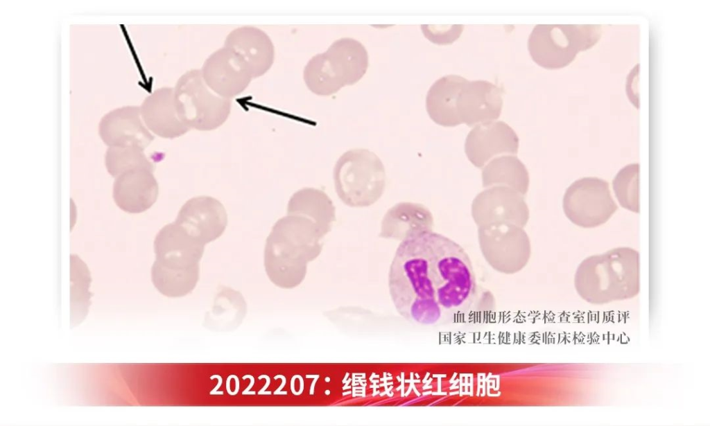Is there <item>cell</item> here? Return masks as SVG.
<instances>
[{
    "label": "cell",
    "mask_w": 710,
    "mask_h": 426,
    "mask_svg": "<svg viewBox=\"0 0 710 426\" xmlns=\"http://www.w3.org/2000/svg\"><path fill=\"white\" fill-rule=\"evenodd\" d=\"M467 254L453 240L433 231L403 240L391 263L388 287L399 314L415 324H441L448 317L437 298Z\"/></svg>",
    "instance_id": "1"
},
{
    "label": "cell",
    "mask_w": 710,
    "mask_h": 426,
    "mask_svg": "<svg viewBox=\"0 0 710 426\" xmlns=\"http://www.w3.org/2000/svg\"><path fill=\"white\" fill-rule=\"evenodd\" d=\"M324 236L305 216L287 215L279 219L264 249V267L270 281L285 289L299 285L305 278L308 263L320 254Z\"/></svg>",
    "instance_id": "2"
},
{
    "label": "cell",
    "mask_w": 710,
    "mask_h": 426,
    "mask_svg": "<svg viewBox=\"0 0 710 426\" xmlns=\"http://www.w3.org/2000/svg\"><path fill=\"white\" fill-rule=\"evenodd\" d=\"M578 294L592 304L634 297L639 292V256L629 247L611 249L585 259L574 280Z\"/></svg>",
    "instance_id": "3"
},
{
    "label": "cell",
    "mask_w": 710,
    "mask_h": 426,
    "mask_svg": "<svg viewBox=\"0 0 710 426\" xmlns=\"http://www.w3.org/2000/svg\"><path fill=\"white\" fill-rule=\"evenodd\" d=\"M368 64L367 52L360 42L340 38L308 62L304 69V82L313 94L330 96L360 80Z\"/></svg>",
    "instance_id": "4"
},
{
    "label": "cell",
    "mask_w": 710,
    "mask_h": 426,
    "mask_svg": "<svg viewBox=\"0 0 710 426\" xmlns=\"http://www.w3.org/2000/svg\"><path fill=\"white\" fill-rule=\"evenodd\" d=\"M333 177L337 195L350 207L372 205L386 188L383 162L367 149H352L344 152L335 164Z\"/></svg>",
    "instance_id": "5"
},
{
    "label": "cell",
    "mask_w": 710,
    "mask_h": 426,
    "mask_svg": "<svg viewBox=\"0 0 710 426\" xmlns=\"http://www.w3.org/2000/svg\"><path fill=\"white\" fill-rule=\"evenodd\" d=\"M599 26L537 25L528 41L532 60L554 69L568 65L580 51L587 50L600 37Z\"/></svg>",
    "instance_id": "6"
},
{
    "label": "cell",
    "mask_w": 710,
    "mask_h": 426,
    "mask_svg": "<svg viewBox=\"0 0 710 426\" xmlns=\"http://www.w3.org/2000/svg\"><path fill=\"white\" fill-rule=\"evenodd\" d=\"M174 89L175 106L182 121L191 129H216L227 118L230 99L214 92L205 83L200 70H190L178 80Z\"/></svg>",
    "instance_id": "7"
},
{
    "label": "cell",
    "mask_w": 710,
    "mask_h": 426,
    "mask_svg": "<svg viewBox=\"0 0 710 426\" xmlns=\"http://www.w3.org/2000/svg\"><path fill=\"white\" fill-rule=\"evenodd\" d=\"M478 238L485 260L500 273H517L528 263L530 242L522 227L505 222L481 226Z\"/></svg>",
    "instance_id": "8"
},
{
    "label": "cell",
    "mask_w": 710,
    "mask_h": 426,
    "mask_svg": "<svg viewBox=\"0 0 710 426\" xmlns=\"http://www.w3.org/2000/svg\"><path fill=\"white\" fill-rule=\"evenodd\" d=\"M562 206L573 224L594 227L607 222L617 209L608 183L597 177H584L566 190Z\"/></svg>",
    "instance_id": "9"
},
{
    "label": "cell",
    "mask_w": 710,
    "mask_h": 426,
    "mask_svg": "<svg viewBox=\"0 0 710 426\" xmlns=\"http://www.w3.org/2000/svg\"><path fill=\"white\" fill-rule=\"evenodd\" d=\"M471 215L478 227L505 222L523 228L529 219V210L525 195L508 186H495L475 197Z\"/></svg>",
    "instance_id": "10"
},
{
    "label": "cell",
    "mask_w": 710,
    "mask_h": 426,
    "mask_svg": "<svg viewBox=\"0 0 710 426\" xmlns=\"http://www.w3.org/2000/svg\"><path fill=\"white\" fill-rule=\"evenodd\" d=\"M204 249L205 245L173 222L164 226L156 236L154 263L172 271L200 269Z\"/></svg>",
    "instance_id": "11"
},
{
    "label": "cell",
    "mask_w": 710,
    "mask_h": 426,
    "mask_svg": "<svg viewBox=\"0 0 710 426\" xmlns=\"http://www.w3.org/2000/svg\"><path fill=\"white\" fill-rule=\"evenodd\" d=\"M519 138L505 122H489L475 125L467 134L465 152L469 161L482 169L499 155H516Z\"/></svg>",
    "instance_id": "12"
},
{
    "label": "cell",
    "mask_w": 710,
    "mask_h": 426,
    "mask_svg": "<svg viewBox=\"0 0 710 426\" xmlns=\"http://www.w3.org/2000/svg\"><path fill=\"white\" fill-rule=\"evenodd\" d=\"M174 222L205 245L223 233L227 224V215L218 199L198 196L184 204Z\"/></svg>",
    "instance_id": "13"
},
{
    "label": "cell",
    "mask_w": 710,
    "mask_h": 426,
    "mask_svg": "<svg viewBox=\"0 0 710 426\" xmlns=\"http://www.w3.org/2000/svg\"><path fill=\"white\" fill-rule=\"evenodd\" d=\"M224 47L232 53L252 78L266 73L274 61L272 41L257 28L245 26L234 30L227 37Z\"/></svg>",
    "instance_id": "14"
},
{
    "label": "cell",
    "mask_w": 710,
    "mask_h": 426,
    "mask_svg": "<svg viewBox=\"0 0 710 426\" xmlns=\"http://www.w3.org/2000/svg\"><path fill=\"white\" fill-rule=\"evenodd\" d=\"M99 135L109 147L132 145L144 150L154 140L137 106L123 107L105 114L99 124Z\"/></svg>",
    "instance_id": "15"
},
{
    "label": "cell",
    "mask_w": 710,
    "mask_h": 426,
    "mask_svg": "<svg viewBox=\"0 0 710 426\" xmlns=\"http://www.w3.org/2000/svg\"><path fill=\"white\" fill-rule=\"evenodd\" d=\"M200 71L207 85L216 94L227 99L242 93L252 78L225 47L213 53Z\"/></svg>",
    "instance_id": "16"
},
{
    "label": "cell",
    "mask_w": 710,
    "mask_h": 426,
    "mask_svg": "<svg viewBox=\"0 0 710 426\" xmlns=\"http://www.w3.org/2000/svg\"><path fill=\"white\" fill-rule=\"evenodd\" d=\"M503 105L501 89L486 80L468 81L458 100L461 123L469 127L497 119Z\"/></svg>",
    "instance_id": "17"
},
{
    "label": "cell",
    "mask_w": 710,
    "mask_h": 426,
    "mask_svg": "<svg viewBox=\"0 0 710 426\" xmlns=\"http://www.w3.org/2000/svg\"><path fill=\"white\" fill-rule=\"evenodd\" d=\"M153 170L137 168L115 178L113 197L116 205L125 212L139 213L150 208L159 193Z\"/></svg>",
    "instance_id": "18"
},
{
    "label": "cell",
    "mask_w": 710,
    "mask_h": 426,
    "mask_svg": "<svg viewBox=\"0 0 710 426\" xmlns=\"http://www.w3.org/2000/svg\"><path fill=\"white\" fill-rule=\"evenodd\" d=\"M140 112L148 129L160 137L176 138L190 130L178 112L173 87L155 90L144 100Z\"/></svg>",
    "instance_id": "19"
},
{
    "label": "cell",
    "mask_w": 710,
    "mask_h": 426,
    "mask_svg": "<svg viewBox=\"0 0 710 426\" xmlns=\"http://www.w3.org/2000/svg\"><path fill=\"white\" fill-rule=\"evenodd\" d=\"M433 218L424 205L415 202H399L385 214L379 237L406 240L423 233L433 231Z\"/></svg>",
    "instance_id": "20"
},
{
    "label": "cell",
    "mask_w": 710,
    "mask_h": 426,
    "mask_svg": "<svg viewBox=\"0 0 710 426\" xmlns=\"http://www.w3.org/2000/svg\"><path fill=\"white\" fill-rule=\"evenodd\" d=\"M467 80L456 75L444 76L435 82L426 98V108L430 118L437 124L453 127L461 124L458 100Z\"/></svg>",
    "instance_id": "21"
},
{
    "label": "cell",
    "mask_w": 710,
    "mask_h": 426,
    "mask_svg": "<svg viewBox=\"0 0 710 426\" xmlns=\"http://www.w3.org/2000/svg\"><path fill=\"white\" fill-rule=\"evenodd\" d=\"M287 215L309 218L324 236L331 231L336 220L333 202L323 190L315 188H303L293 193L288 203Z\"/></svg>",
    "instance_id": "22"
},
{
    "label": "cell",
    "mask_w": 710,
    "mask_h": 426,
    "mask_svg": "<svg viewBox=\"0 0 710 426\" xmlns=\"http://www.w3.org/2000/svg\"><path fill=\"white\" fill-rule=\"evenodd\" d=\"M482 184L485 188L508 186L526 195L529 187L528 172L516 155H501L482 168Z\"/></svg>",
    "instance_id": "23"
},
{
    "label": "cell",
    "mask_w": 710,
    "mask_h": 426,
    "mask_svg": "<svg viewBox=\"0 0 710 426\" xmlns=\"http://www.w3.org/2000/svg\"><path fill=\"white\" fill-rule=\"evenodd\" d=\"M105 166L109 173L116 178L123 173L137 168L155 170V166L136 146L109 147L105 154Z\"/></svg>",
    "instance_id": "24"
},
{
    "label": "cell",
    "mask_w": 710,
    "mask_h": 426,
    "mask_svg": "<svg viewBox=\"0 0 710 426\" xmlns=\"http://www.w3.org/2000/svg\"><path fill=\"white\" fill-rule=\"evenodd\" d=\"M639 172L637 163L621 169L614 177L613 188L621 205L631 211L639 213Z\"/></svg>",
    "instance_id": "25"
}]
</instances>
